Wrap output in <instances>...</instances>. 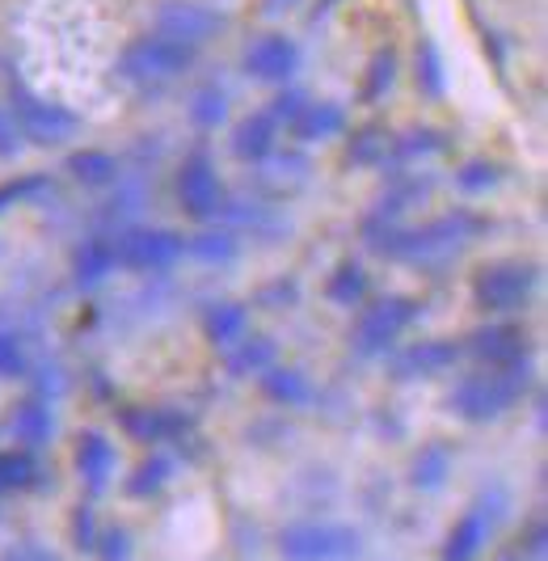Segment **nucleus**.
<instances>
[{
	"mask_svg": "<svg viewBox=\"0 0 548 561\" xmlns=\"http://www.w3.org/2000/svg\"><path fill=\"white\" fill-rule=\"evenodd\" d=\"M532 385V367L527 359H515V364H490L481 371L465 376L452 393V410L468 422H490L498 414H506Z\"/></svg>",
	"mask_w": 548,
	"mask_h": 561,
	"instance_id": "obj_1",
	"label": "nucleus"
},
{
	"mask_svg": "<svg viewBox=\"0 0 548 561\" xmlns=\"http://www.w3.org/2000/svg\"><path fill=\"white\" fill-rule=\"evenodd\" d=\"M472 232H477V220H472L468 211H456V216H438V220H431V225L410 228V232L392 228V232H384L388 241H372V245H376L380 253H388V257L435 262V257H447V253L460 250Z\"/></svg>",
	"mask_w": 548,
	"mask_h": 561,
	"instance_id": "obj_2",
	"label": "nucleus"
},
{
	"mask_svg": "<svg viewBox=\"0 0 548 561\" xmlns=\"http://www.w3.org/2000/svg\"><path fill=\"white\" fill-rule=\"evenodd\" d=\"M278 553L287 561H355L363 540L346 524H296L278 536Z\"/></svg>",
	"mask_w": 548,
	"mask_h": 561,
	"instance_id": "obj_3",
	"label": "nucleus"
},
{
	"mask_svg": "<svg viewBox=\"0 0 548 561\" xmlns=\"http://www.w3.org/2000/svg\"><path fill=\"white\" fill-rule=\"evenodd\" d=\"M191 59H194V47H182V43H173L164 34H144V38H136L123 51V77L139 84H161L182 77L191 68Z\"/></svg>",
	"mask_w": 548,
	"mask_h": 561,
	"instance_id": "obj_4",
	"label": "nucleus"
},
{
	"mask_svg": "<svg viewBox=\"0 0 548 561\" xmlns=\"http://www.w3.org/2000/svg\"><path fill=\"white\" fill-rule=\"evenodd\" d=\"M110 245H114V257L132 271H164L186 253V241L164 228H132V232H118V241Z\"/></svg>",
	"mask_w": 548,
	"mask_h": 561,
	"instance_id": "obj_5",
	"label": "nucleus"
},
{
	"mask_svg": "<svg viewBox=\"0 0 548 561\" xmlns=\"http://www.w3.org/2000/svg\"><path fill=\"white\" fill-rule=\"evenodd\" d=\"M532 287H536V266H523V262H498L486 266L477 275V305L493 312L523 309L532 300Z\"/></svg>",
	"mask_w": 548,
	"mask_h": 561,
	"instance_id": "obj_6",
	"label": "nucleus"
},
{
	"mask_svg": "<svg viewBox=\"0 0 548 561\" xmlns=\"http://www.w3.org/2000/svg\"><path fill=\"white\" fill-rule=\"evenodd\" d=\"M498 519H502V494H493V499H481V503L468 506L465 519L452 528L447 545H443V561H472L477 558V553L490 545Z\"/></svg>",
	"mask_w": 548,
	"mask_h": 561,
	"instance_id": "obj_7",
	"label": "nucleus"
},
{
	"mask_svg": "<svg viewBox=\"0 0 548 561\" xmlns=\"http://www.w3.org/2000/svg\"><path fill=\"white\" fill-rule=\"evenodd\" d=\"M413 317H418V309H413L410 300H401V296H388L380 305H372V309L363 312V321H358L355 330V351L358 355H380V351H388L392 337L401 334Z\"/></svg>",
	"mask_w": 548,
	"mask_h": 561,
	"instance_id": "obj_8",
	"label": "nucleus"
},
{
	"mask_svg": "<svg viewBox=\"0 0 548 561\" xmlns=\"http://www.w3.org/2000/svg\"><path fill=\"white\" fill-rule=\"evenodd\" d=\"M13 111H18V127H22V136L38 144H64L68 136H77V114L64 111V106H55V102H43V98H34V93H18L13 98Z\"/></svg>",
	"mask_w": 548,
	"mask_h": 561,
	"instance_id": "obj_9",
	"label": "nucleus"
},
{
	"mask_svg": "<svg viewBox=\"0 0 548 561\" xmlns=\"http://www.w3.org/2000/svg\"><path fill=\"white\" fill-rule=\"evenodd\" d=\"M219 26H224V22H219V13L203 9V4H194V0H169L161 13H157V30H161L164 38L182 43V47H198V43H207Z\"/></svg>",
	"mask_w": 548,
	"mask_h": 561,
	"instance_id": "obj_10",
	"label": "nucleus"
},
{
	"mask_svg": "<svg viewBox=\"0 0 548 561\" xmlns=\"http://www.w3.org/2000/svg\"><path fill=\"white\" fill-rule=\"evenodd\" d=\"M178 195H182V207L194 220H212L224 211V198H219V182L207 161H191L178 178Z\"/></svg>",
	"mask_w": 548,
	"mask_h": 561,
	"instance_id": "obj_11",
	"label": "nucleus"
},
{
	"mask_svg": "<svg viewBox=\"0 0 548 561\" xmlns=\"http://www.w3.org/2000/svg\"><path fill=\"white\" fill-rule=\"evenodd\" d=\"M246 68L253 81H287L296 72V47L283 34H262L246 47Z\"/></svg>",
	"mask_w": 548,
	"mask_h": 561,
	"instance_id": "obj_12",
	"label": "nucleus"
},
{
	"mask_svg": "<svg viewBox=\"0 0 548 561\" xmlns=\"http://www.w3.org/2000/svg\"><path fill=\"white\" fill-rule=\"evenodd\" d=\"M114 448H110L106 435H98V431H89L81 435V444H77V469H81L84 485H89V494H102L114 478Z\"/></svg>",
	"mask_w": 548,
	"mask_h": 561,
	"instance_id": "obj_13",
	"label": "nucleus"
},
{
	"mask_svg": "<svg viewBox=\"0 0 548 561\" xmlns=\"http://www.w3.org/2000/svg\"><path fill=\"white\" fill-rule=\"evenodd\" d=\"M472 355L486 359V364H515V359H527L523 330H515V325L481 330V334H472Z\"/></svg>",
	"mask_w": 548,
	"mask_h": 561,
	"instance_id": "obj_14",
	"label": "nucleus"
},
{
	"mask_svg": "<svg viewBox=\"0 0 548 561\" xmlns=\"http://www.w3.org/2000/svg\"><path fill=\"white\" fill-rule=\"evenodd\" d=\"M456 359H460V346L456 342H418L413 351L401 355L397 371L401 376H435V371H447Z\"/></svg>",
	"mask_w": 548,
	"mask_h": 561,
	"instance_id": "obj_15",
	"label": "nucleus"
},
{
	"mask_svg": "<svg viewBox=\"0 0 548 561\" xmlns=\"http://www.w3.org/2000/svg\"><path fill=\"white\" fill-rule=\"evenodd\" d=\"M271 148H274V118H266V114L246 118V123L237 127V136H232V152H237L241 161H266Z\"/></svg>",
	"mask_w": 548,
	"mask_h": 561,
	"instance_id": "obj_16",
	"label": "nucleus"
},
{
	"mask_svg": "<svg viewBox=\"0 0 548 561\" xmlns=\"http://www.w3.org/2000/svg\"><path fill=\"white\" fill-rule=\"evenodd\" d=\"M262 389L274 397V401H283V405H304L308 397H312V385L304 380V371L296 367H266L262 371Z\"/></svg>",
	"mask_w": 548,
	"mask_h": 561,
	"instance_id": "obj_17",
	"label": "nucleus"
},
{
	"mask_svg": "<svg viewBox=\"0 0 548 561\" xmlns=\"http://www.w3.org/2000/svg\"><path fill=\"white\" fill-rule=\"evenodd\" d=\"M13 435H18L26 448H43V444H52V410H47L43 401H26V405H18V414H13Z\"/></svg>",
	"mask_w": 548,
	"mask_h": 561,
	"instance_id": "obj_18",
	"label": "nucleus"
},
{
	"mask_svg": "<svg viewBox=\"0 0 548 561\" xmlns=\"http://www.w3.org/2000/svg\"><path fill=\"white\" fill-rule=\"evenodd\" d=\"M342 123H346V114L338 111L333 102H312L296 118V131H300V140H329V136L342 131Z\"/></svg>",
	"mask_w": 548,
	"mask_h": 561,
	"instance_id": "obj_19",
	"label": "nucleus"
},
{
	"mask_svg": "<svg viewBox=\"0 0 548 561\" xmlns=\"http://www.w3.org/2000/svg\"><path fill=\"white\" fill-rule=\"evenodd\" d=\"M114 266H118V257H114L110 241H89V245L77 250V283L81 287H98Z\"/></svg>",
	"mask_w": 548,
	"mask_h": 561,
	"instance_id": "obj_20",
	"label": "nucleus"
},
{
	"mask_svg": "<svg viewBox=\"0 0 548 561\" xmlns=\"http://www.w3.org/2000/svg\"><path fill=\"white\" fill-rule=\"evenodd\" d=\"M249 330V312L241 305H216L207 312V337L216 346H237Z\"/></svg>",
	"mask_w": 548,
	"mask_h": 561,
	"instance_id": "obj_21",
	"label": "nucleus"
},
{
	"mask_svg": "<svg viewBox=\"0 0 548 561\" xmlns=\"http://www.w3.org/2000/svg\"><path fill=\"white\" fill-rule=\"evenodd\" d=\"M447 473H452V451L443 444H426L422 456L413 460V485L418 490H438L447 481Z\"/></svg>",
	"mask_w": 548,
	"mask_h": 561,
	"instance_id": "obj_22",
	"label": "nucleus"
},
{
	"mask_svg": "<svg viewBox=\"0 0 548 561\" xmlns=\"http://www.w3.org/2000/svg\"><path fill=\"white\" fill-rule=\"evenodd\" d=\"M274 364V342L271 337H241V351L228 359V367L237 376H253V371H266Z\"/></svg>",
	"mask_w": 548,
	"mask_h": 561,
	"instance_id": "obj_23",
	"label": "nucleus"
},
{
	"mask_svg": "<svg viewBox=\"0 0 548 561\" xmlns=\"http://www.w3.org/2000/svg\"><path fill=\"white\" fill-rule=\"evenodd\" d=\"M123 426H127L136 439L152 444V439H169V435L182 426V419H173V414H123Z\"/></svg>",
	"mask_w": 548,
	"mask_h": 561,
	"instance_id": "obj_24",
	"label": "nucleus"
},
{
	"mask_svg": "<svg viewBox=\"0 0 548 561\" xmlns=\"http://www.w3.org/2000/svg\"><path fill=\"white\" fill-rule=\"evenodd\" d=\"M363 291H367V275L358 271L355 262H346V266L329 279V300H333V305H358Z\"/></svg>",
	"mask_w": 548,
	"mask_h": 561,
	"instance_id": "obj_25",
	"label": "nucleus"
},
{
	"mask_svg": "<svg viewBox=\"0 0 548 561\" xmlns=\"http://www.w3.org/2000/svg\"><path fill=\"white\" fill-rule=\"evenodd\" d=\"M169 478H173V460H164V456H152V460H144V465H139V473L127 481V490H132L136 499H144V494H157V490H161Z\"/></svg>",
	"mask_w": 548,
	"mask_h": 561,
	"instance_id": "obj_26",
	"label": "nucleus"
},
{
	"mask_svg": "<svg viewBox=\"0 0 548 561\" xmlns=\"http://www.w3.org/2000/svg\"><path fill=\"white\" fill-rule=\"evenodd\" d=\"M68 169L81 178L84 186H102V182H110L114 178V161H110L106 152H77L72 161H68Z\"/></svg>",
	"mask_w": 548,
	"mask_h": 561,
	"instance_id": "obj_27",
	"label": "nucleus"
},
{
	"mask_svg": "<svg viewBox=\"0 0 548 561\" xmlns=\"http://www.w3.org/2000/svg\"><path fill=\"white\" fill-rule=\"evenodd\" d=\"M30 481H34V460L26 451H0V494L30 485Z\"/></svg>",
	"mask_w": 548,
	"mask_h": 561,
	"instance_id": "obj_28",
	"label": "nucleus"
},
{
	"mask_svg": "<svg viewBox=\"0 0 548 561\" xmlns=\"http://www.w3.org/2000/svg\"><path fill=\"white\" fill-rule=\"evenodd\" d=\"M191 253L203 262H228L237 253V237L232 232H198L191 241Z\"/></svg>",
	"mask_w": 548,
	"mask_h": 561,
	"instance_id": "obj_29",
	"label": "nucleus"
},
{
	"mask_svg": "<svg viewBox=\"0 0 548 561\" xmlns=\"http://www.w3.org/2000/svg\"><path fill=\"white\" fill-rule=\"evenodd\" d=\"M93 553L102 561H132V536L123 533V528H106V533L98 536Z\"/></svg>",
	"mask_w": 548,
	"mask_h": 561,
	"instance_id": "obj_30",
	"label": "nucleus"
},
{
	"mask_svg": "<svg viewBox=\"0 0 548 561\" xmlns=\"http://www.w3.org/2000/svg\"><path fill=\"white\" fill-rule=\"evenodd\" d=\"M0 376H26V355L18 346V337L0 334Z\"/></svg>",
	"mask_w": 548,
	"mask_h": 561,
	"instance_id": "obj_31",
	"label": "nucleus"
},
{
	"mask_svg": "<svg viewBox=\"0 0 548 561\" xmlns=\"http://www.w3.org/2000/svg\"><path fill=\"white\" fill-rule=\"evenodd\" d=\"M72 540H77L81 553H93V545H98V524H93V511H89V506H81V511L72 515Z\"/></svg>",
	"mask_w": 548,
	"mask_h": 561,
	"instance_id": "obj_32",
	"label": "nucleus"
},
{
	"mask_svg": "<svg viewBox=\"0 0 548 561\" xmlns=\"http://www.w3.org/2000/svg\"><path fill=\"white\" fill-rule=\"evenodd\" d=\"M22 152V127L18 118L0 106V157H18Z\"/></svg>",
	"mask_w": 548,
	"mask_h": 561,
	"instance_id": "obj_33",
	"label": "nucleus"
},
{
	"mask_svg": "<svg viewBox=\"0 0 548 561\" xmlns=\"http://www.w3.org/2000/svg\"><path fill=\"white\" fill-rule=\"evenodd\" d=\"M0 561H59V558H55L47 545H38V540H18L13 549L0 553Z\"/></svg>",
	"mask_w": 548,
	"mask_h": 561,
	"instance_id": "obj_34",
	"label": "nucleus"
},
{
	"mask_svg": "<svg viewBox=\"0 0 548 561\" xmlns=\"http://www.w3.org/2000/svg\"><path fill=\"white\" fill-rule=\"evenodd\" d=\"M388 84H392V56H376V64H372V81H367V98H380Z\"/></svg>",
	"mask_w": 548,
	"mask_h": 561,
	"instance_id": "obj_35",
	"label": "nucleus"
},
{
	"mask_svg": "<svg viewBox=\"0 0 548 561\" xmlns=\"http://www.w3.org/2000/svg\"><path fill=\"white\" fill-rule=\"evenodd\" d=\"M304 106H308V102H304V93H278V98H274V118L296 123V118L304 114Z\"/></svg>",
	"mask_w": 548,
	"mask_h": 561,
	"instance_id": "obj_36",
	"label": "nucleus"
},
{
	"mask_svg": "<svg viewBox=\"0 0 548 561\" xmlns=\"http://www.w3.org/2000/svg\"><path fill=\"white\" fill-rule=\"evenodd\" d=\"M194 118H198V123H219V118H224V98H219V93H203V98L194 102Z\"/></svg>",
	"mask_w": 548,
	"mask_h": 561,
	"instance_id": "obj_37",
	"label": "nucleus"
},
{
	"mask_svg": "<svg viewBox=\"0 0 548 561\" xmlns=\"http://www.w3.org/2000/svg\"><path fill=\"white\" fill-rule=\"evenodd\" d=\"M493 182V165H468L465 173H460V186L465 191H486Z\"/></svg>",
	"mask_w": 548,
	"mask_h": 561,
	"instance_id": "obj_38",
	"label": "nucleus"
},
{
	"mask_svg": "<svg viewBox=\"0 0 548 561\" xmlns=\"http://www.w3.org/2000/svg\"><path fill=\"white\" fill-rule=\"evenodd\" d=\"M38 186H43V182H38V178H34V182H22V186H18V182H13V186H4V191H0V211H4V207H9V203H13V198H26V195H34V191H38Z\"/></svg>",
	"mask_w": 548,
	"mask_h": 561,
	"instance_id": "obj_39",
	"label": "nucleus"
},
{
	"mask_svg": "<svg viewBox=\"0 0 548 561\" xmlns=\"http://www.w3.org/2000/svg\"><path fill=\"white\" fill-rule=\"evenodd\" d=\"M380 131H363V140H358V148L355 152H351V157H355V161H372V157H376V152H380Z\"/></svg>",
	"mask_w": 548,
	"mask_h": 561,
	"instance_id": "obj_40",
	"label": "nucleus"
},
{
	"mask_svg": "<svg viewBox=\"0 0 548 561\" xmlns=\"http://www.w3.org/2000/svg\"><path fill=\"white\" fill-rule=\"evenodd\" d=\"M527 549H532V558H536V561L545 558V524H536V528H532V540H527Z\"/></svg>",
	"mask_w": 548,
	"mask_h": 561,
	"instance_id": "obj_41",
	"label": "nucleus"
},
{
	"mask_svg": "<svg viewBox=\"0 0 548 561\" xmlns=\"http://www.w3.org/2000/svg\"><path fill=\"white\" fill-rule=\"evenodd\" d=\"M292 4H300V0H262V13H283V9H292Z\"/></svg>",
	"mask_w": 548,
	"mask_h": 561,
	"instance_id": "obj_42",
	"label": "nucleus"
},
{
	"mask_svg": "<svg viewBox=\"0 0 548 561\" xmlns=\"http://www.w3.org/2000/svg\"><path fill=\"white\" fill-rule=\"evenodd\" d=\"M329 4H333V0H326V9H329Z\"/></svg>",
	"mask_w": 548,
	"mask_h": 561,
	"instance_id": "obj_43",
	"label": "nucleus"
}]
</instances>
